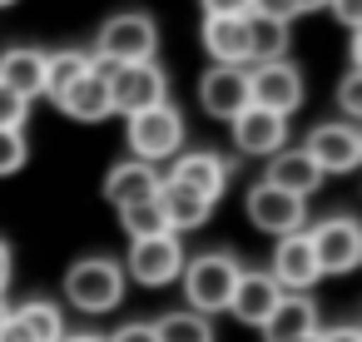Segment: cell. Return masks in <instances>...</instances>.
I'll list each match as a JSON object with an SVG mask.
<instances>
[{
    "mask_svg": "<svg viewBox=\"0 0 362 342\" xmlns=\"http://www.w3.org/2000/svg\"><path fill=\"white\" fill-rule=\"evenodd\" d=\"M129 149L134 159L144 164H164L174 154H184V114L164 100V105H149L139 114H129Z\"/></svg>",
    "mask_w": 362,
    "mask_h": 342,
    "instance_id": "277c9868",
    "label": "cell"
},
{
    "mask_svg": "<svg viewBox=\"0 0 362 342\" xmlns=\"http://www.w3.org/2000/svg\"><path fill=\"white\" fill-rule=\"evenodd\" d=\"M268 278H273L283 293H308V288L322 278V268H317V253H313V243H308V233H303V228L278 238V248H273V263H268Z\"/></svg>",
    "mask_w": 362,
    "mask_h": 342,
    "instance_id": "8fae6325",
    "label": "cell"
},
{
    "mask_svg": "<svg viewBox=\"0 0 362 342\" xmlns=\"http://www.w3.org/2000/svg\"><path fill=\"white\" fill-rule=\"evenodd\" d=\"M159 213H164V223H169V233H189V228H204V223H209V213H214V204L164 179V184H159Z\"/></svg>",
    "mask_w": 362,
    "mask_h": 342,
    "instance_id": "44dd1931",
    "label": "cell"
},
{
    "mask_svg": "<svg viewBox=\"0 0 362 342\" xmlns=\"http://www.w3.org/2000/svg\"><path fill=\"white\" fill-rule=\"evenodd\" d=\"M95 65V55H80V50H60V55H45V90L50 100H60L70 90V80H80L85 70Z\"/></svg>",
    "mask_w": 362,
    "mask_h": 342,
    "instance_id": "484cf974",
    "label": "cell"
},
{
    "mask_svg": "<svg viewBox=\"0 0 362 342\" xmlns=\"http://www.w3.org/2000/svg\"><path fill=\"white\" fill-rule=\"evenodd\" d=\"M0 85L25 95V100H35L45 90V50H25V45L6 50L0 55Z\"/></svg>",
    "mask_w": 362,
    "mask_h": 342,
    "instance_id": "7402d4cb",
    "label": "cell"
},
{
    "mask_svg": "<svg viewBox=\"0 0 362 342\" xmlns=\"http://www.w3.org/2000/svg\"><path fill=\"white\" fill-rule=\"evenodd\" d=\"M248 25V65H263V60H283L288 55V20H273V16H243Z\"/></svg>",
    "mask_w": 362,
    "mask_h": 342,
    "instance_id": "603a6c76",
    "label": "cell"
},
{
    "mask_svg": "<svg viewBox=\"0 0 362 342\" xmlns=\"http://www.w3.org/2000/svg\"><path fill=\"white\" fill-rule=\"evenodd\" d=\"M228 129H233L238 154H258V159H268V154L288 149V119H283V114H273V110L248 105L238 119H228Z\"/></svg>",
    "mask_w": 362,
    "mask_h": 342,
    "instance_id": "5bb4252c",
    "label": "cell"
},
{
    "mask_svg": "<svg viewBox=\"0 0 362 342\" xmlns=\"http://www.w3.org/2000/svg\"><path fill=\"white\" fill-rule=\"evenodd\" d=\"M303 154L322 169V174H352L362 164V129L337 119V124H317L303 144Z\"/></svg>",
    "mask_w": 362,
    "mask_h": 342,
    "instance_id": "9c48e42d",
    "label": "cell"
},
{
    "mask_svg": "<svg viewBox=\"0 0 362 342\" xmlns=\"http://www.w3.org/2000/svg\"><path fill=\"white\" fill-rule=\"evenodd\" d=\"M204 50L214 55V65L248 70V25H243V16H204Z\"/></svg>",
    "mask_w": 362,
    "mask_h": 342,
    "instance_id": "d6986e66",
    "label": "cell"
},
{
    "mask_svg": "<svg viewBox=\"0 0 362 342\" xmlns=\"http://www.w3.org/2000/svg\"><path fill=\"white\" fill-rule=\"evenodd\" d=\"M164 179L189 189V194H199V199H209V204H218L223 189H228V164L218 154H209V149H189V154H174V169Z\"/></svg>",
    "mask_w": 362,
    "mask_h": 342,
    "instance_id": "7c38bea8",
    "label": "cell"
},
{
    "mask_svg": "<svg viewBox=\"0 0 362 342\" xmlns=\"http://www.w3.org/2000/svg\"><path fill=\"white\" fill-rule=\"evenodd\" d=\"M6 6H16V0H0V11H6Z\"/></svg>",
    "mask_w": 362,
    "mask_h": 342,
    "instance_id": "b9f144b4",
    "label": "cell"
},
{
    "mask_svg": "<svg viewBox=\"0 0 362 342\" xmlns=\"http://www.w3.org/2000/svg\"><path fill=\"white\" fill-rule=\"evenodd\" d=\"M204 16H248L253 11V0H199Z\"/></svg>",
    "mask_w": 362,
    "mask_h": 342,
    "instance_id": "d6a6232c",
    "label": "cell"
},
{
    "mask_svg": "<svg viewBox=\"0 0 362 342\" xmlns=\"http://www.w3.org/2000/svg\"><path fill=\"white\" fill-rule=\"evenodd\" d=\"M6 317H11V307H6V297H0V327H6Z\"/></svg>",
    "mask_w": 362,
    "mask_h": 342,
    "instance_id": "ab89813d",
    "label": "cell"
},
{
    "mask_svg": "<svg viewBox=\"0 0 362 342\" xmlns=\"http://www.w3.org/2000/svg\"><path fill=\"white\" fill-rule=\"evenodd\" d=\"M317 342H362L357 327H332V332H317Z\"/></svg>",
    "mask_w": 362,
    "mask_h": 342,
    "instance_id": "d590c367",
    "label": "cell"
},
{
    "mask_svg": "<svg viewBox=\"0 0 362 342\" xmlns=\"http://www.w3.org/2000/svg\"><path fill=\"white\" fill-rule=\"evenodd\" d=\"M159 50V25L144 16V11H124V16H110L100 25V40H95V60L100 65H134V60H154Z\"/></svg>",
    "mask_w": 362,
    "mask_h": 342,
    "instance_id": "7a4b0ae2",
    "label": "cell"
},
{
    "mask_svg": "<svg viewBox=\"0 0 362 342\" xmlns=\"http://www.w3.org/2000/svg\"><path fill=\"white\" fill-rule=\"evenodd\" d=\"M238 258L228 253H199V258H184V297H189V312H228V297H233V283H238Z\"/></svg>",
    "mask_w": 362,
    "mask_h": 342,
    "instance_id": "6da1fadb",
    "label": "cell"
},
{
    "mask_svg": "<svg viewBox=\"0 0 362 342\" xmlns=\"http://www.w3.org/2000/svg\"><path fill=\"white\" fill-rule=\"evenodd\" d=\"M243 204H248V218H253V228H263V233H273V238H283V233H298V228L308 223V199H298V194H283V189H273L268 179H263V184H253Z\"/></svg>",
    "mask_w": 362,
    "mask_h": 342,
    "instance_id": "30bf717a",
    "label": "cell"
},
{
    "mask_svg": "<svg viewBox=\"0 0 362 342\" xmlns=\"http://www.w3.org/2000/svg\"><path fill=\"white\" fill-rule=\"evenodd\" d=\"M253 16H273V20H293V16H303V11H298V0H253Z\"/></svg>",
    "mask_w": 362,
    "mask_h": 342,
    "instance_id": "4dcf8cb0",
    "label": "cell"
},
{
    "mask_svg": "<svg viewBox=\"0 0 362 342\" xmlns=\"http://www.w3.org/2000/svg\"><path fill=\"white\" fill-rule=\"evenodd\" d=\"M25 119H30V100L0 85V129H25Z\"/></svg>",
    "mask_w": 362,
    "mask_h": 342,
    "instance_id": "f1b7e54d",
    "label": "cell"
},
{
    "mask_svg": "<svg viewBox=\"0 0 362 342\" xmlns=\"http://www.w3.org/2000/svg\"><path fill=\"white\" fill-rule=\"evenodd\" d=\"M0 342H30V332H25V327L16 322V312L6 317V327H0Z\"/></svg>",
    "mask_w": 362,
    "mask_h": 342,
    "instance_id": "e575fe53",
    "label": "cell"
},
{
    "mask_svg": "<svg viewBox=\"0 0 362 342\" xmlns=\"http://www.w3.org/2000/svg\"><path fill=\"white\" fill-rule=\"evenodd\" d=\"M11 268H16V258H11V243L0 238V293H6V283H11Z\"/></svg>",
    "mask_w": 362,
    "mask_h": 342,
    "instance_id": "8d00e7d4",
    "label": "cell"
},
{
    "mask_svg": "<svg viewBox=\"0 0 362 342\" xmlns=\"http://www.w3.org/2000/svg\"><path fill=\"white\" fill-rule=\"evenodd\" d=\"M159 164H144V159H119L110 174H105V199L115 208H134V204H154L159 199Z\"/></svg>",
    "mask_w": 362,
    "mask_h": 342,
    "instance_id": "9a60e30c",
    "label": "cell"
},
{
    "mask_svg": "<svg viewBox=\"0 0 362 342\" xmlns=\"http://www.w3.org/2000/svg\"><path fill=\"white\" fill-rule=\"evenodd\" d=\"M248 105L273 110V114H293L303 105V70L293 60H263L248 70Z\"/></svg>",
    "mask_w": 362,
    "mask_h": 342,
    "instance_id": "8992f818",
    "label": "cell"
},
{
    "mask_svg": "<svg viewBox=\"0 0 362 342\" xmlns=\"http://www.w3.org/2000/svg\"><path fill=\"white\" fill-rule=\"evenodd\" d=\"M308 243H313L322 273H337V278H342V273H352V268L362 263V228H357V218H347V213L322 218L317 228H308Z\"/></svg>",
    "mask_w": 362,
    "mask_h": 342,
    "instance_id": "ba28073f",
    "label": "cell"
},
{
    "mask_svg": "<svg viewBox=\"0 0 362 342\" xmlns=\"http://www.w3.org/2000/svg\"><path fill=\"white\" fill-rule=\"evenodd\" d=\"M322 179H327V174H322L303 149H278V154H268V184H273V189H283V194L308 199Z\"/></svg>",
    "mask_w": 362,
    "mask_h": 342,
    "instance_id": "ffe728a7",
    "label": "cell"
},
{
    "mask_svg": "<svg viewBox=\"0 0 362 342\" xmlns=\"http://www.w3.org/2000/svg\"><path fill=\"white\" fill-rule=\"evenodd\" d=\"M70 119H80V124H100V119H110L115 110H110V75H105V65L95 60L80 80H70V90L55 100Z\"/></svg>",
    "mask_w": 362,
    "mask_h": 342,
    "instance_id": "2e32d148",
    "label": "cell"
},
{
    "mask_svg": "<svg viewBox=\"0 0 362 342\" xmlns=\"http://www.w3.org/2000/svg\"><path fill=\"white\" fill-rule=\"evenodd\" d=\"M105 342H154V327H149V322H129V327H119V332L105 337Z\"/></svg>",
    "mask_w": 362,
    "mask_h": 342,
    "instance_id": "836d02e7",
    "label": "cell"
},
{
    "mask_svg": "<svg viewBox=\"0 0 362 342\" xmlns=\"http://www.w3.org/2000/svg\"><path fill=\"white\" fill-rule=\"evenodd\" d=\"M332 16L347 25V30H362V0H327Z\"/></svg>",
    "mask_w": 362,
    "mask_h": 342,
    "instance_id": "1f68e13d",
    "label": "cell"
},
{
    "mask_svg": "<svg viewBox=\"0 0 362 342\" xmlns=\"http://www.w3.org/2000/svg\"><path fill=\"white\" fill-rule=\"evenodd\" d=\"M258 332H263V342H298V337H313V332H317V307H313V297L283 293L278 307L263 317Z\"/></svg>",
    "mask_w": 362,
    "mask_h": 342,
    "instance_id": "ac0fdd59",
    "label": "cell"
},
{
    "mask_svg": "<svg viewBox=\"0 0 362 342\" xmlns=\"http://www.w3.org/2000/svg\"><path fill=\"white\" fill-rule=\"evenodd\" d=\"M105 75H110V110L124 114V119L139 114V110H149V105H164V95H169V80H164V70L154 60L105 65Z\"/></svg>",
    "mask_w": 362,
    "mask_h": 342,
    "instance_id": "5b68a950",
    "label": "cell"
},
{
    "mask_svg": "<svg viewBox=\"0 0 362 342\" xmlns=\"http://www.w3.org/2000/svg\"><path fill=\"white\" fill-rule=\"evenodd\" d=\"M337 105H342L347 119H362V65H352V70L342 75V85H337Z\"/></svg>",
    "mask_w": 362,
    "mask_h": 342,
    "instance_id": "f546056e",
    "label": "cell"
},
{
    "mask_svg": "<svg viewBox=\"0 0 362 342\" xmlns=\"http://www.w3.org/2000/svg\"><path fill=\"white\" fill-rule=\"evenodd\" d=\"M60 342H105V337H95V332H65Z\"/></svg>",
    "mask_w": 362,
    "mask_h": 342,
    "instance_id": "74e56055",
    "label": "cell"
},
{
    "mask_svg": "<svg viewBox=\"0 0 362 342\" xmlns=\"http://www.w3.org/2000/svg\"><path fill=\"white\" fill-rule=\"evenodd\" d=\"M199 105L214 114V119H238L248 110V70L238 65H214L204 80H199Z\"/></svg>",
    "mask_w": 362,
    "mask_h": 342,
    "instance_id": "4fadbf2b",
    "label": "cell"
},
{
    "mask_svg": "<svg viewBox=\"0 0 362 342\" xmlns=\"http://www.w3.org/2000/svg\"><path fill=\"white\" fill-rule=\"evenodd\" d=\"M298 342H317V332H313V337H298Z\"/></svg>",
    "mask_w": 362,
    "mask_h": 342,
    "instance_id": "60d3db41",
    "label": "cell"
},
{
    "mask_svg": "<svg viewBox=\"0 0 362 342\" xmlns=\"http://www.w3.org/2000/svg\"><path fill=\"white\" fill-rule=\"evenodd\" d=\"M327 0H298V11H322Z\"/></svg>",
    "mask_w": 362,
    "mask_h": 342,
    "instance_id": "f35d334b",
    "label": "cell"
},
{
    "mask_svg": "<svg viewBox=\"0 0 362 342\" xmlns=\"http://www.w3.org/2000/svg\"><path fill=\"white\" fill-rule=\"evenodd\" d=\"M16 322L30 332V342H60L65 337V317H60V307L55 302H21L16 307Z\"/></svg>",
    "mask_w": 362,
    "mask_h": 342,
    "instance_id": "d4e9b609",
    "label": "cell"
},
{
    "mask_svg": "<svg viewBox=\"0 0 362 342\" xmlns=\"http://www.w3.org/2000/svg\"><path fill=\"white\" fill-rule=\"evenodd\" d=\"M119 223L129 238H154V233H169L164 213H159V199L154 204H134V208H119Z\"/></svg>",
    "mask_w": 362,
    "mask_h": 342,
    "instance_id": "4316f807",
    "label": "cell"
},
{
    "mask_svg": "<svg viewBox=\"0 0 362 342\" xmlns=\"http://www.w3.org/2000/svg\"><path fill=\"white\" fill-rule=\"evenodd\" d=\"M25 159H30L25 134H21V129H0V179L21 174V169H25Z\"/></svg>",
    "mask_w": 362,
    "mask_h": 342,
    "instance_id": "83f0119b",
    "label": "cell"
},
{
    "mask_svg": "<svg viewBox=\"0 0 362 342\" xmlns=\"http://www.w3.org/2000/svg\"><path fill=\"white\" fill-rule=\"evenodd\" d=\"M154 342H214V322L204 312H164L154 322Z\"/></svg>",
    "mask_w": 362,
    "mask_h": 342,
    "instance_id": "cb8c5ba5",
    "label": "cell"
},
{
    "mask_svg": "<svg viewBox=\"0 0 362 342\" xmlns=\"http://www.w3.org/2000/svg\"><path fill=\"white\" fill-rule=\"evenodd\" d=\"M65 297L80 312H115L124 302V268L115 258H80L65 273Z\"/></svg>",
    "mask_w": 362,
    "mask_h": 342,
    "instance_id": "3957f363",
    "label": "cell"
},
{
    "mask_svg": "<svg viewBox=\"0 0 362 342\" xmlns=\"http://www.w3.org/2000/svg\"><path fill=\"white\" fill-rule=\"evenodd\" d=\"M278 297H283V288H278L268 273H258V268H243V273H238V283H233L228 312H233L238 322H248V327H263V317L278 307Z\"/></svg>",
    "mask_w": 362,
    "mask_h": 342,
    "instance_id": "e0dca14e",
    "label": "cell"
},
{
    "mask_svg": "<svg viewBox=\"0 0 362 342\" xmlns=\"http://www.w3.org/2000/svg\"><path fill=\"white\" fill-rule=\"evenodd\" d=\"M124 268H129V278L144 283V288H164V283H174V278L184 273V243H179V233L134 238Z\"/></svg>",
    "mask_w": 362,
    "mask_h": 342,
    "instance_id": "52a82bcc",
    "label": "cell"
}]
</instances>
